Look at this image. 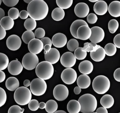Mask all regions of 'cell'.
Masks as SVG:
<instances>
[{"instance_id":"6da1fadb","label":"cell","mask_w":120,"mask_h":113,"mask_svg":"<svg viewBox=\"0 0 120 113\" xmlns=\"http://www.w3.org/2000/svg\"><path fill=\"white\" fill-rule=\"evenodd\" d=\"M49 7L43 0H33L28 5L27 12L29 16L35 20L45 19L48 14Z\"/></svg>"},{"instance_id":"7a4b0ae2","label":"cell","mask_w":120,"mask_h":113,"mask_svg":"<svg viewBox=\"0 0 120 113\" xmlns=\"http://www.w3.org/2000/svg\"><path fill=\"white\" fill-rule=\"evenodd\" d=\"M79 102L80 104L81 112L82 113H92L94 112L97 106L96 98L90 94H85L79 98Z\"/></svg>"},{"instance_id":"3957f363","label":"cell","mask_w":120,"mask_h":113,"mask_svg":"<svg viewBox=\"0 0 120 113\" xmlns=\"http://www.w3.org/2000/svg\"><path fill=\"white\" fill-rule=\"evenodd\" d=\"M36 73L39 78L47 80L51 78L54 73V68L51 63L45 61L38 63L36 67Z\"/></svg>"},{"instance_id":"277c9868","label":"cell","mask_w":120,"mask_h":113,"mask_svg":"<svg viewBox=\"0 0 120 113\" xmlns=\"http://www.w3.org/2000/svg\"><path fill=\"white\" fill-rule=\"evenodd\" d=\"M92 87L95 92L99 95H103L109 90L110 87V81L105 76H97L93 80Z\"/></svg>"},{"instance_id":"5b68a950","label":"cell","mask_w":120,"mask_h":113,"mask_svg":"<svg viewBox=\"0 0 120 113\" xmlns=\"http://www.w3.org/2000/svg\"><path fill=\"white\" fill-rule=\"evenodd\" d=\"M32 94L30 90L24 86L19 87L15 90L14 98L16 102L20 105H26L31 100Z\"/></svg>"},{"instance_id":"8992f818","label":"cell","mask_w":120,"mask_h":113,"mask_svg":"<svg viewBox=\"0 0 120 113\" xmlns=\"http://www.w3.org/2000/svg\"><path fill=\"white\" fill-rule=\"evenodd\" d=\"M47 84L45 80L39 78L34 79L31 83L30 90L32 94L36 96H41L45 93Z\"/></svg>"},{"instance_id":"52a82bcc","label":"cell","mask_w":120,"mask_h":113,"mask_svg":"<svg viewBox=\"0 0 120 113\" xmlns=\"http://www.w3.org/2000/svg\"><path fill=\"white\" fill-rule=\"evenodd\" d=\"M39 63L38 57L35 54L28 53L25 55L22 60L23 67L28 70H31L36 67Z\"/></svg>"},{"instance_id":"ba28073f","label":"cell","mask_w":120,"mask_h":113,"mask_svg":"<svg viewBox=\"0 0 120 113\" xmlns=\"http://www.w3.org/2000/svg\"><path fill=\"white\" fill-rule=\"evenodd\" d=\"M61 77L64 83L67 85H71L74 83L76 81L77 73L73 68H66L62 71Z\"/></svg>"},{"instance_id":"9c48e42d","label":"cell","mask_w":120,"mask_h":113,"mask_svg":"<svg viewBox=\"0 0 120 113\" xmlns=\"http://www.w3.org/2000/svg\"><path fill=\"white\" fill-rule=\"evenodd\" d=\"M69 90L66 86L59 84L56 86L53 90V95L55 98L59 101L65 100L68 97Z\"/></svg>"},{"instance_id":"30bf717a","label":"cell","mask_w":120,"mask_h":113,"mask_svg":"<svg viewBox=\"0 0 120 113\" xmlns=\"http://www.w3.org/2000/svg\"><path fill=\"white\" fill-rule=\"evenodd\" d=\"M90 29L92 33L89 39L92 43L97 44L103 40L105 37V32L103 29L100 27L94 26Z\"/></svg>"},{"instance_id":"8fae6325","label":"cell","mask_w":120,"mask_h":113,"mask_svg":"<svg viewBox=\"0 0 120 113\" xmlns=\"http://www.w3.org/2000/svg\"><path fill=\"white\" fill-rule=\"evenodd\" d=\"M74 55L71 52H67L62 55L60 58V62L62 66L67 68H71L76 62Z\"/></svg>"},{"instance_id":"7c38bea8","label":"cell","mask_w":120,"mask_h":113,"mask_svg":"<svg viewBox=\"0 0 120 113\" xmlns=\"http://www.w3.org/2000/svg\"><path fill=\"white\" fill-rule=\"evenodd\" d=\"M6 44L9 50L15 51L20 48L21 46L22 41L19 36L13 34L8 38Z\"/></svg>"},{"instance_id":"4fadbf2b","label":"cell","mask_w":120,"mask_h":113,"mask_svg":"<svg viewBox=\"0 0 120 113\" xmlns=\"http://www.w3.org/2000/svg\"><path fill=\"white\" fill-rule=\"evenodd\" d=\"M43 43L41 40L38 39H34L28 44V48L30 53L38 55L41 52L43 49Z\"/></svg>"},{"instance_id":"5bb4252c","label":"cell","mask_w":120,"mask_h":113,"mask_svg":"<svg viewBox=\"0 0 120 113\" xmlns=\"http://www.w3.org/2000/svg\"><path fill=\"white\" fill-rule=\"evenodd\" d=\"M76 15L80 18H84L87 16L90 12V8L85 3H80L76 4L74 8Z\"/></svg>"},{"instance_id":"9a60e30c","label":"cell","mask_w":120,"mask_h":113,"mask_svg":"<svg viewBox=\"0 0 120 113\" xmlns=\"http://www.w3.org/2000/svg\"><path fill=\"white\" fill-rule=\"evenodd\" d=\"M52 43L56 47H64L67 42V39L65 34L61 33H57L52 38Z\"/></svg>"},{"instance_id":"2e32d148","label":"cell","mask_w":120,"mask_h":113,"mask_svg":"<svg viewBox=\"0 0 120 113\" xmlns=\"http://www.w3.org/2000/svg\"><path fill=\"white\" fill-rule=\"evenodd\" d=\"M22 64L18 60L11 61L8 66V71L12 75L17 76L20 74L23 70Z\"/></svg>"},{"instance_id":"e0dca14e","label":"cell","mask_w":120,"mask_h":113,"mask_svg":"<svg viewBox=\"0 0 120 113\" xmlns=\"http://www.w3.org/2000/svg\"><path fill=\"white\" fill-rule=\"evenodd\" d=\"M45 61L49 62L52 64L58 62L60 58L59 51L54 48H51L49 52L45 55Z\"/></svg>"},{"instance_id":"ac0fdd59","label":"cell","mask_w":120,"mask_h":113,"mask_svg":"<svg viewBox=\"0 0 120 113\" xmlns=\"http://www.w3.org/2000/svg\"><path fill=\"white\" fill-rule=\"evenodd\" d=\"M91 30L89 26L82 25L79 28L77 31V39L86 40L90 38L91 35Z\"/></svg>"},{"instance_id":"d6986e66","label":"cell","mask_w":120,"mask_h":113,"mask_svg":"<svg viewBox=\"0 0 120 113\" xmlns=\"http://www.w3.org/2000/svg\"><path fill=\"white\" fill-rule=\"evenodd\" d=\"M108 7L107 4L104 1L99 0L94 5L93 10L97 15H102L106 13Z\"/></svg>"},{"instance_id":"ffe728a7","label":"cell","mask_w":120,"mask_h":113,"mask_svg":"<svg viewBox=\"0 0 120 113\" xmlns=\"http://www.w3.org/2000/svg\"><path fill=\"white\" fill-rule=\"evenodd\" d=\"M79 69L80 72L83 74L85 75L90 74L93 71V64L89 60H84L79 64Z\"/></svg>"},{"instance_id":"44dd1931","label":"cell","mask_w":120,"mask_h":113,"mask_svg":"<svg viewBox=\"0 0 120 113\" xmlns=\"http://www.w3.org/2000/svg\"><path fill=\"white\" fill-rule=\"evenodd\" d=\"M109 13L112 17H118L120 16V2L118 1H112L108 7Z\"/></svg>"},{"instance_id":"7402d4cb","label":"cell","mask_w":120,"mask_h":113,"mask_svg":"<svg viewBox=\"0 0 120 113\" xmlns=\"http://www.w3.org/2000/svg\"><path fill=\"white\" fill-rule=\"evenodd\" d=\"M91 80L89 76L85 74L80 75L77 79L78 86L81 89H86L90 86Z\"/></svg>"},{"instance_id":"603a6c76","label":"cell","mask_w":120,"mask_h":113,"mask_svg":"<svg viewBox=\"0 0 120 113\" xmlns=\"http://www.w3.org/2000/svg\"><path fill=\"white\" fill-rule=\"evenodd\" d=\"M106 55L104 49L102 47L98 48L95 52H90V56L95 62H100L104 59Z\"/></svg>"},{"instance_id":"cb8c5ba5","label":"cell","mask_w":120,"mask_h":113,"mask_svg":"<svg viewBox=\"0 0 120 113\" xmlns=\"http://www.w3.org/2000/svg\"><path fill=\"white\" fill-rule=\"evenodd\" d=\"M82 25L88 26L86 22L82 19L76 20L72 23L70 27V32L74 38L77 39L76 36L77 30Z\"/></svg>"},{"instance_id":"d4e9b609","label":"cell","mask_w":120,"mask_h":113,"mask_svg":"<svg viewBox=\"0 0 120 113\" xmlns=\"http://www.w3.org/2000/svg\"><path fill=\"white\" fill-rule=\"evenodd\" d=\"M5 86L8 90L14 91L19 87V81L16 77H9L5 82Z\"/></svg>"},{"instance_id":"484cf974","label":"cell","mask_w":120,"mask_h":113,"mask_svg":"<svg viewBox=\"0 0 120 113\" xmlns=\"http://www.w3.org/2000/svg\"><path fill=\"white\" fill-rule=\"evenodd\" d=\"M114 100L113 97L110 95H105L100 100L101 105L106 109H109L113 105Z\"/></svg>"},{"instance_id":"4316f807","label":"cell","mask_w":120,"mask_h":113,"mask_svg":"<svg viewBox=\"0 0 120 113\" xmlns=\"http://www.w3.org/2000/svg\"><path fill=\"white\" fill-rule=\"evenodd\" d=\"M81 107L78 101L71 100L68 102L67 109L69 113H79L80 111Z\"/></svg>"},{"instance_id":"83f0119b","label":"cell","mask_w":120,"mask_h":113,"mask_svg":"<svg viewBox=\"0 0 120 113\" xmlns=\"http://www.w3.org/2000/svg\"><path fill=\"white\" fill-rule=\"evenodd\" d=\"M0 25L5 30H10L14 27V21L9 16H6L0 20Z\"/></svg>"},{"instance_id":"f1b7e54d","label":"cell","mask_w":120,"mask_h":113,"mask_svg":"<svg viewBox=\"0 0 120 113\" xmlns=\"http://www.w3.org/2000/svg\"><path fill=\"white\" fill-rule=\"evenodd\" d=\"M65 16V12L63 9L59 7H56L54 9L52 13V19L56 21L62 20Z\"/></svg>"},{"instance_id":"f546056e","label":"cell","mask_w":120,"mask_h":113,"mask_svg":"<svg viewBox=\"0 0 120 113\" xmlns=\"http://www.w3.org/2000/svg\"><path fill=\"white\" fill-rule=\"evenodd\" d=\"M45 109L48 113H54L57 111L58 105L57 102L54 100H50L45 103Z\"/></svg>"},{"instance_id":"4dcf8cb0","label":"cell","mask_w":120,"mask_h":113,"mask_svg":"<svg viewBox=\"0 0 120 113\" xmlns=\"http://www.w3.org/2000/svg\"><path fill=\"white\" fill-rule=\"evenodd\" d=\"M9 64V59L4 53H0V70L2 71L7 69Z\"/></svg>"},{"instance_id":"1f68e13d","label":"cell","mask_w":120,"mask_h":113,"mask_svg":"<svg viewBox=\"0 0 120 113\" xmlns=\"http://www.w3.org/2000/svg\"><path fill=\"white\" fill-rule=\"evenodd\" d=\"M105 54L109 56H112L116 54V47L114 44L111 43H109L105 46Z\"/></svg>"},{"instance_id":"d6a6232c","label":"cell","mask_w":120,"mask_h":113,"mask_svg":"<svg viewBox=\"0 0 120 113\" xmlns=\"http://www.w3.org/2000/svg\"><path fill=\"white\" fill-rule=\"evenodd\" d=\"M74 56L79 60L84 59L87 57V52L83 49L82 47H79L74 51Z\"/></svg>"},{"instance_id":"836d02e7","label":"cell","mask_w":120,"mask_h":113,"mask_svg":"<svg viewBox=\"0 0 120 113\" xmlns=\"http://www.w3.org/2000/svg\"><path fill=\"white\" fill-rule=\"evenodd\" d=\"M37 26L36 21L31 18H28L24 22V26L27 31L34 30Z\"/></svg>"},{"instance_id":"e575fe53","label":"cell","mask_w":120,"mask_h":113,"mask_svg":"<svg viewBox=\"0 0 120 113\" xmlns=\"http://www.w3.org/2000/svg\"><path fill=\"white\" fill-rule=\"evenodd\" d=\"M101 46L99 45H97L92 43H85L83 49L87 52H93L96 51L98 48Z\"/></svg>"},{"instance_id":"d590c367","label":"cell","mask_w":120,"mask_h":113,"mask_svg":"<svg viewBox=\"0 0 120 113\" xmlns=\"http://www.w3.org/2000/svg\"><path fill=\"white\" fill-rule=\"evenodd\" d=\"M34 33L32 31H26L22 34V38L25 44H28L29 42L32 39H35Z\"/></svg>"},{"instance_id":"8d00e7d4","label":"cell","mask_w":120,"mask_h":113,"mask_svg":"<svg viewBox=\"0 0 120 113\" xmlns=\"http://www.w3.org/2000/svg\"><path fill=\"white\" fill-rule=\"evenodd\" d=\"M57 5L58 7L62 9H67L70 8L72 5L73 3V0H56Z\"/></svg>"},{"instance_id":"74e56055","label":"cell","mask_w":120,"mask_h":113,"mask_svg":"<svg viewBox=\"0 0 120 113\" xmlns=\"http://www.w3.org/2000/svg\"><path fill=\"white\" fill-rule=\"evenodd\" d=\"M118 22L114 19L111 20L108 23V29L109 32L111 33H114L119 27Z\"/></svg>"},{"instance_id":"f35d334b","label":"cell","mask_w":120,"mask_h":113,"mask_svg":"<svg viewBox=\"0 0 120 113\" xmlns=\"http://www.w3.org/2000/svg\"><path fill=\"white\" fill-rule=\"evenodd\" d=\"M79 47L78 41L75 39H70L67 44V47L68 50L71 52H74Z\"/></svg>"},{"instance_id":"ab89813d","label":"cell","mask_w":120,"mask_h":113,"mask_svg":"<svg viewBox=\"0 0 120 113\" xmlns=\"http://www.w3.org/2000/svg\"><path fill=\"white\" fill-rule=\"evenodd\" d=\"M8 14V16L12 19H17L19 17V11L16 8H12L9 10Z\"/></svg>"},{"instance_id":"60d3db41","label":"cell","mask_w":120,"mask_h":113,"mask_svg":"<svg viewBox=\"0 0 120 113\" xmlns=\"http://www.w3.org/2000/svg\"><path fill=\"white\" fill-rule=\"evenodd\" d=\"M7 95L5 90L0 87V107L2 106L6 102Z\"/></svg>"},{"instance_id":"b9f144b4","label":"cell","mask_w":120,"mask_h":113,"mask_svg":"<svg viewBox=\"0 0 120 113\" xmlns=\"http://www.w3.org/2000/svg\"><path fill=\"white\" fill-rule=\"evenodd\" d=\"M28 104L29 108L31 111H35L39 109V103L37 100H31Z\"/></svg>"},{"instance_id":"7bdbcfd3","label":"cell","mask_w":120,"mask_h":113,"mask_svg":"<svg viewBox=\"0 0 120 113\" xmlns=\"http://www.w3.org/2000/svg\"><path fill=\"white\" fill-rule=\"evenodd\" d=\"M24 111V109H22L19 105H14L9 109L8 113H23Z\"/></svg>"},{"instance_id":"ee69618b","label":"cell","mask_w":120,"mask_h":113,"mask_svg":"<svg viewBox=\"0 0 120 113\" xmlns=\"http://www.w3.org/2000/svg\"><path fill=\"white\" fill-rule=\"evenodd\" d=\"M45 31L44 29L42 28H38L35 32V37L37 39H42L45 37Z\"/></svg>"},{"instance_id":"f6af8a7d","label":"cell","mask_w":120,"mask_h":113,"mask_svg":"<svg viewBox=\"0 0 120 113\" xmlns=\"http://www.w3.org/2000/svg\"><path fill=\"white\" fill-rule=\"evenodd\" d=\"M98 19L97 16L94 13H90L87 16V21L90 24H94L96 23Z\"/></svg>"},{"instance_id":"bcb514c9","label":"cell","mask_w":120,"mask_h":113,"mask_svg":"<svg viewBox=\"0 0 120 113\" xmlns=\"http://www.w3.org/2000/svg\"><path fill=\"white\" fill-rule=\"evenodd\" d=\"M2 1L5 5L8 7H12L15 6L18 3L19 1V0H3Z\"/></svg>"},{"instance_id":"7dc6e473","label":"cell","mask_w":120,"mask_h":113,"mask_svg":"<svg viewBox=\"0 0 120 113\" xmlns=\"http://www.w3.org/2000/svg\"><path fill=\"white\" fill-rule=\"evenodd\" d=\"M120 34L119 33L115 36L114 38L113 43L114 45L118 48H120Z\"/></svg>"},{"instance_id":"c3c4849f","label":"cell","mask_w":120,"mask_h":113,"mask_svg":"<svg viewBox=\"0 0 120 113\" xmlns=\"http://www.w3.org/2000/svg\"><path fill=\"white\" fill-rule=\"evenodd\" d=\"M41 40L43 43L44 46L46 45H50L52 46V40L50 38L48 37H44L42 38L41 39Z\"/></svg>"},{"instance_id":"681fc988","label":"cell","mask_w":120,"mask_h":113,"mask_svg":"<svg viewBox=\"0 0 120 113\" xmlns=\"http://www.w3.org/2000/svg\"><path fill=\"white\" fill-rule=\"evenodd\" d=\"M120 68L116 69L114 73V78L118 82H120Z\"/></svg>"},{"instance_id":"f907efd6","label":"cell","mask_w":120,"mask_h":113,"mask_svg":"<svg viewBox=\"0 0 120 113\" xmlns=\"http://www.w3.org/2000/svg\"><path fill=\"white\" fill-rule=\"evenodd\" d=\"M28 13L26 10H22L19 13V17L22 19H26L28 17Z\"/></svg>"},{"instance_id":"816d5d0a","label":"cell","mask_w":120,"mask_h":113,"mask_svg":"<svg viewBox=\"0 0 120 113\" xmlns=\"http://www.w3.org/2000/svg\"><path fill=\"white\" fill-rule=\"evenodd\" d=\"M7 34L6 30L2 27L0 26V40L4 38Z\"/></svg>"},{"instance_id":"f5cc1de1","label":"cell","mask_w":120,"mask_h":113,"mask_svg":"<svg viewBox=\"0 0 120 113\" xmlns=\"http://www.w3.org/2000/svg\"><path fill=\"white\" fill-rule=\"evenodd\" d=\"M96 112L97 113H108L107 109L103 107L98 108L96 110Z\"/></svg>"},{"instance_id":"db71d44e","label":"cell","mask_w":120,"mask_h":113,"mask_svg":"<svg viewBox=\"0 0 120 113\" xmlns=\"http://www.w3.org/2000/svg\"><path fill=\"white\" fill-rule=\"evenodd\" d=\"M6 75L4 72L0 70V83L3 82L5 80Z\"/></svg>"},{"instance_id":"11a10c76","label":"cell","mask_w":120,"mask_h":113,"mask_svg":"<svg viewBox=\"0 0 120 113\" xmlns=\"http://www.w3.org/2000/svg\"><path fill=\"white\" fill-rule=\"evenodd\" d=\"M52 46L49 45H46L44 46L43 47V49L44 50V54H46L49 52L51 50Z\"/></svg>"},{"instance_id":"9f6ffc18","label":"cell","mask_w":120,"mask_h":113,"mask_svg":"<svg viewBox=\"0 0 120 113\" xmlns=\"http://www.w3.org/2000/svg\"><path fill=\"white\" fill-rule=\"evenodd\" d=\"M81 91V88L79 86H76L74 88V92L75 95H78L80 94Z\"/></svg>"},{"instance_id":"6f0895ef","label":"cell","mask_w":120,"mask_h":113,"mask_svg":"<svg viewBox=\"0 0 120 113\" xmlns=\"http://www.w3.org/2000/svg\"><path fill=\"white\" fill-rule=\"evenodd\" d=\"M23 84L25 87H29L30 85V81L28 79H26L24 81Z\"/></svg>"},{"instance_id":"680465c9","label":"cell","mask_w":120,"mask_h":113,"mask_svg":"<svg viewBox=\"0 0 120 113\" xmlns=\"http://www.w3.org/2000/svg\"><path fill=\"white\" fill-rule=\"evenodd\" d=\"M5 13L3 9L0 8V20H1L4 17Z\"/></svg>"},{"instance_id":"91938a15","label":"cell","mask_w":120,"mask_h":113,"mask_svg":"<svg viewBox=\"0 0 120 113\" xmlns=\"http://www.w3.org/2000/svg\"><path fill=\"white\" fill-rule=\"evenodd\" d=\"M46 104L43 102H41L39 103V108L41 109H45Z\"/></svg>"},{"instance_id":"94428289","label":"cell","mask_w":120,"mask_h":113,"mask_svg":"<svg viewBox=\"0 0 120 113\" xmlns=\"http://www.w3.org/2000/svg\"><path fill=\"white\" fill-rule=\"evenodd\" d=\"M54 113H67L65 111L63 110H58V111H56Z\"/></svg>"},{"instance_id":"6125c7cd","label":"cell","mask_w":120,"mask_h":113,"mask_svg":"<svg viewBox=\"0 0 120 113\" xmlns=\"http://www.w3.org/2000/svg\"><path fill=\"white\" fill-rule=\"evenodd\" d=\"M32 1V0H24V1L25 3L29 4L30 3L31 1Z\"/></svg>"},{"instance_id":"be15d7a7","label":"cell","mask_w":120,"mask_h":113,"mask_svg":"<svg viewBox=\"0 0 120 113\" xmlns=\"http://www.w3.org/2000/svg\"><path fill=\"white\" fill-rule=\"evenodd\" d=\"M89 1L90 2H93V3H95V2H97L98 1H99V0H89Z\"/></svg>"},{"instance_id":"e7e4bbea","label":"cell","mask_w":120,"mask_h":113,"mask_svg":"<svg viewBox=\"0 0 120 113\" xmlns=\"http://www.w3.org/2000/svg\"><path fill=\"white\" fill-rule=\"evenodd\" d=\"M2 1L1 0H0V6L1 4H2Z\"/></svg>"},{"instance_id":"03108f58","label":"cell","mask_w":120,"mask_h":113,"mask_svg":"<svg viewBox=\"0 0 120 113\" xmlns=\"http://www.w3.org/2000/svg\"><path fill=\"white\" fill-rule=\"evenodd\" d=\"M92 113H97V112H92Z\"/></svg>"},{"instance_id":"003e7915","label":"cell","mask_w":120,"mask_h":113,"mask_svg":"<svg viewBox=\"0 0 120 113\" xmlns=\"http://www.w3.org/2000/svg\"></svg>"}]
</instances>
